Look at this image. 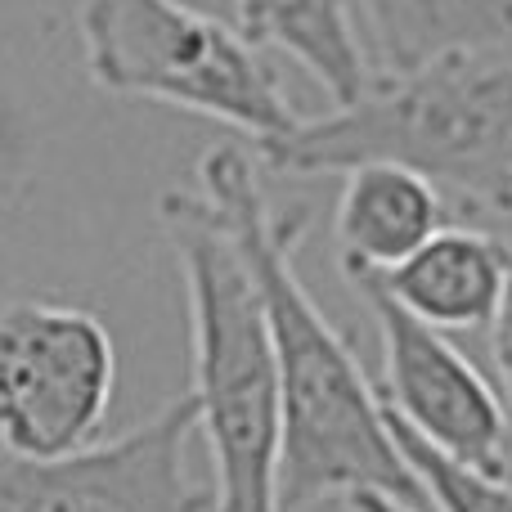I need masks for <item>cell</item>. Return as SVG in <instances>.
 <instances>
[{"label":"cell","instance_id":"1","mask_svg":"<svg viewBox=\"0 0 512 512\" xmlns=\"http://www.w3.org/2000/svg\"><path fill=\"white\" fill-rule=\"evenodd\" d=\"M198 194L248 261L270 324L283 387V512L324 499L342 504L355 490L436 508L391 432L382 391L364 378L360 355L328 324L297 274L306 212H274L252 153L230 140L198 158Z\"/></svg>","mask_w":512,"mask_h":512},{"label":"cell","instance_id":"2","mask_svg":"<svg viewBox=\"0 0 512 512\" xmlns=\"http://www.w3.org/2000/svg\"><path fill=\"white\" fill-rule=\"evenodd\" d=\"M256 158L274 176H346L364 162H396L468 212L512 216V36L382 72L355 104L306 117Z\"/></svg>","mask_w":512,"mask_h":512},{"label":"cell","instance_id":"3","mask_svg":"<svg viewBox=\"0 0 512 512\" xmlns=\"http://www.w3.org/2000/svg\"><path fill=\"white\" fill-rule=\"evenodd\" d=\"M158 216L185 279L216 512H283V387L256 279L198 189H167Z\"/></svg>","mask_w":512,"mask_h":512},{"label":"cell","instance_id":"4","mask_svg":"<svg viewBox=\"0 0 512 512\" xmlns=\"http://www.w3.org/2000/svg\"><path fill=\"white\" fill-rule=\"evenodd\" d=\"M81 41L99 90L185 108L256 149L306 122L265 45L185 0H81Z\"/></svg>","mask_w":512,"mask_h":512},{"label":"cell","instance_id":"5","mask_svg":"<svg viewBox=\"0 0 512 512\" xmlns=\"http://www.w3.org/2000/svg\"><path fill=\"white\" fill-rule=\"evenodd\" d=\"M117 351L90 310L9 301L0 319V441L23 459H63L104 427Z\"/></svg>","mask_w":512,"mask_h":512},{"label":"cell","instance_id":"6","mask_svg":"<svg viewBox=\"0 0 512 512\" xmlns=\"http://www.w3.org/2000/svg\"><path fill=\"white\" fill-rule=\"evenodd\" d=\"M342 265V279L351 297L369 310L382 342V405L418 432L427 445L463 468L508 472L504 436L508 414L495 391V378L477 369L459 346L445 337V328L418 319L396 292L382 283L378 270Z\"/></svg>","mask_w":512,"mask_h":512},{"label":"cell","instance_id":"7","mask_svg":"<svg viewBox=\"0 0 512 512\" xmlns=\"http://www.w3.org/2000/svg\"><path fill=\"white\" fill-rule=\"evenodd\" d=\"M198 396L180 391L113 441L63 459H0V512H216V490L189 477Z\"/></svg>","mask_w":512,"mask_h":512},{"label":"cell","instance_id":"8","mask_svg":"<svg viewBox=\"0 0 512 512\" xmlns=\"http://www.w3.org/2000/svg\"><path fill=\"white\" fill-rule=\"evenodd\" d=\"M508 274L512 243L472 230V225H445L414 256H405L396 270L382 274V283L418 319L445 328V333L450 328L472 333V328H490V319L499 315Z\"/></svg>","mask_w":512,"mask_h":512},{"label":"cell","instance_id":"9","mask_svg":"<svg viewBox=\"0 0 512 512\" xmlns=\"http://www.w3.org/2000/svg\"><path fill=\"white\" fill-rule=\"evenodd\" d=\"M445 225L450 194L418 171L396 162H364L342 176L333 212L337 261L387 274Z\"/></svg>","mask_w":512,"mask_h":512},{"label":"cell","instance_id":"10","mask_svg":"<svg viewBox=\"0 0 512 512\" xmlns=\"http://www.w3.org/2000/svg\"><path fill=\"white\" fill-rule=\"evenodd\" d=\"M234 23L265 50L288 54L337 104H355L378 81L355 0H234Z\"/></svg>","mask_w":512,"mask_h":512},{"label":"cell","instance_id":"11","mask_svg":"<svg viewBox=\"0 0 512 512\" xmlns=\"http://www.w3.org/2000/svg\"><path fill=\"white\" fill-rule=\"evenodd\" d=\"M355 9L378 77L512 36V0H355Z\"/></svg>","mask_w":512,"mask_h":512},{"label":"cell","instance_id":"12","mask_svg":"<svg viewBox=\"0 0 512 512\" xmlns=\"http://www.w3.org/2000/svg\"><path fill=\"white\" fill-rule=\"evenodd\" d=\"M391 432H396L400 450L409 454L414 472L423 477L427 495H432L436 512H512V481L508 472H481V468H463V463L445 459L436 445H427L418 432H409L396 414L387 409Z\"/></svg>","mask_w":512,"mask_h":512},{"label":"cell","instance_id":"13","mask_svg":"<svg viewBox=\"0 0 512 512\" xmlns=\"http://www.w3.org/2000/svg\"><path fill=\"white\" fill-rule=\"evenodd\" d=\"M486 342H490V378H495V391L504 400V414L512 427V274H508L504 306L486 328Z\"/></svg>","mask_w":512,"mask_h":512},{"label":"cell","instance_id":"14","mask_svg":"<svg viewBox=\"0 0 512 512\" xmlns=\"http://www.w3.org/2000/svg\"><path fill=\"white\" fill-rule=\"evenodd\" d=\"M346 512H432V508H418V504H405L396 495H382V490H355V495L342 499Z\"/></svg>","mask_w":512,"mask_h":512}]
</instances>
